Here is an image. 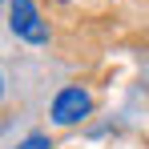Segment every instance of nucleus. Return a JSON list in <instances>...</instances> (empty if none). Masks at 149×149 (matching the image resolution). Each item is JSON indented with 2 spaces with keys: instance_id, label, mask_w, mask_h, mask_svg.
Returning a JSON list of instances; mask_svg holds the SVG:
<instances>
[{
  "instance_id": "nucleus-1",
  "label": "nucleus",
  "mask_w": 149,
  "mask_h": 149,
  "mask_svg": "<svg viewBox=\"0 0 149 149\" xmlns=\"http://www.w3.org/2000/svg\"><path fill=\"white\" fill-rule=\"evenodd\" d=\"M8 28L28 45H49V20L32 0H8Z\"/></svg>"
},
{
  "instance_id": "nucleus-2",
  "label": "nucleus",
  "mask_w": 149,
  "mask_h": 149,
  "mask_svg": "<svg viewBox=\"0 0 149 149\" xmlns=\"http://www.w3.org/2000/svg\"><path fill=\"white\" fill-rule=\"evenodd\" d=\"M89 113H93V93H89L85 85L56 89V97H52V105H49L52 125H77V121H85Z\"/></svg>"
},
{
  "instance_id": "nucleus-3",
  "label": "nucleus",
  "mask_w": 149,
  "mask_h": 149,
  "mask_svg": "<svg viewBox=\"0 0 149 149\" xmlns=\"http://www.w3.org/2000/svg\"><path fill=\"white\" fill-rule=\"evenodd\" d=\"M16 149H52V141H49V133H32V137H24Z\"/></svg>"
}]
</instances>
